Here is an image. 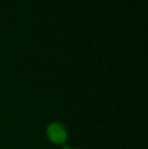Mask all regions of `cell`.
Here are the masks:
<instances>
[{
  "label": "cell",
  "instance_id": "obj_2",
  "mask_svg": "<svg viewBox=\"0 0 148 149\" xmlns=\"http://www.w3.org/2000/svg\"><path fill=\"white\" fill-rule=\"evenodd\" d=\"M64 149H71V148H67V146H65V148H64Z\"/></svg>",
  "mask_w": 148,
  "mask_h": 149
},
{
  "label": "cell",
  "instance_id": "obj_1",
  "mask_svg": "<svg viewBox=\"0 0 148 149\" xmlns=\"http://www.w3.org/2000/svg\"><path fill=\"white\" fill-rule=\"evenodd\" d=\"M47 135L52 143H64L67 141V130L61 123H51L47 129Z\"/></svg>",
  "mask_w": 148,
  "mask_h": 149
}]
</instances>
